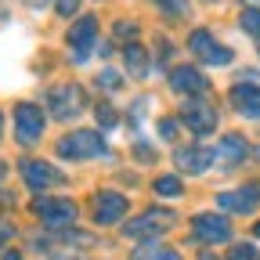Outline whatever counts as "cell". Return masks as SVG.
<instances>
[{
    "mask_svg": "<svg viewBox=\"0 0 260 260\" xmlns=\"http://www.w3.org/2000/svg\"><path fill=\"white\" fill-rule=\"evenodd\" d=\"M29 217L37 220V228L44 232H69V228L80 224V203L65 191H40L25 199Z\"/></svg>",
    "mask_w": 260,
    "mask_h": 260,
    "instance_id": "6da1fadb",
    "label": "cell"
},
{
    "mask_svg": "<svg viewBox=\"0 0 260 260\" xmlns=\"http://www.w3.org/2000/svg\"><path fill=\"white\" fill-rule=\"evenodd\" d=\"M51 152L61 162H94V159H109L112 145L98 126H73V130H65L61 138H54Z\"/></svg>",
    "mask_w": 260,
    "mask_h": 260,
    "instance_id": "7a4b0ae2",
    "label": "cell"
},
{
    "mask_svg": "<svg viewBox=\"0 0 260 260\" xmlns=\"http://www.w3.org/2000/svg\"><path fill=\"white\" fill-rule=\"evenodd\" d=\"M47 112L40 102H32V98H18L8 112V130H11V141L15 148L22 152H32L44 138H47Z\"/></svg>",
    "mask_w": 260,
    "mask_h": 260,
    "instance_id": "3957f363",
    "label": "cell"
},
{
    "mask_svg": "<svg viewBox=\"0 0 260 260\" xmlns=\"http://www.w3.org/2000/svg\"><path fill=\"white\" fill-rule=\"evenodd\" d=\"M44 112H47V119H58V123H73V119H80L87 109H90V94H87V87L83 83H76V80H54L47 90H44Z\"/></svg>",
    "mask_w": 260,
    "mask_h": 260,
    "instance_id": "277c9868",
    "label": "cell"
},
{
    "mask_svg": "<svg viewBox=\"0 0 260 260\" xmlns=\"http://www.w3.org/2000/svg\"><path fill=\"white\" fill-rule=\"evenodd\" d=\"M15 177L22 181V188L29 195H40V191H54L61 184H69V177H65V170L58 167V162L44 159V155H32V152H22L15 162Z\"/></svg>",
    "mask_w": 260,
    "mask_h": 260,
    "instance_id": "5b68a950",
    "label": "cell"
},
{
    "mask_svg": "<svg viewBox=\"0 0 260 260\" xmlns=\"http://www.w3.org/2000/svg\"><path fill=\"white\" fill-rule=\"evenodd\" d=\"M98 37H102V18H98L94 11L76 15L69 25H65V32H61L65 47H69V58L76 65L80 61H90V54L98 51Z\"/></svg>",
    "mask_w": 260,
    "mask_h": 260,
    "instance_id": "8992f818",
    "label": "cell"
},
{
    "mask_svg": "<svg viewBox=\"0 0 260 260\" xmlns=\"http://www.w3.org/2000/svg\"><path fill=\"white\" fill-rule=\"evenodd\" d=\"M87 210H90V224L94 228H119L130 217V199L119 188H98L87 199Z\"/></svg>",
    "mask_w": 260,
    "mask_h": 260,
    "instance_id": "52a82bcc",
    "label": "cell"
},
{
    "mask_svg": "<svg viewBox=\"0 0 260 260\" xmlns=\"http://www.w3.org/2000/svg\"><path fill=\"white\" fill-rule=\"evenodd\" d=\"M177 224V213L170 210V206H148V210H141L138 217H130V220H123L119 224V232L126 235V239H159V235H167L170 228Z\"/></svg>",
    "mask_w": 260,
    "mask_h": 260,
    "instance_id": "ba28073f",
    "label": "cell"
},
{
    "mask_svg": "<svg viewBox=\"0 0 260 260\" xmlns=\"http://www.w3.org/2000/svg\"><path fill=\"white\" fill-rule=\"evenodd\" d=\"M184 47H188L195 58H199L206 69H224V65H232V61H235V51L228 47V44H220L213 32H210V29H203V25L188 32Z\"/></svg>",
    "mask_w": 260,
    "mask_h": 260,
    "instance_id": "9c48e42d",
    "label": "cell"
},
{
    "mask_svg": "<svg viewBox=\"0 0 260 260\" xmlns=\"http://www.w3.org/2000/svg\"><path fill=\"white\" fill-rule=\"evenodd\" d=\"M177 119H181V126L191 130L195 138H206V134H213V130L220 126V112H217V105L210 102V98H184L181 109H177Z\"/></svg>",
    "mask_w": 260,
    "mask_h": 260,
    "instance_id": "30bf717a",
    "label": "cell"
},
{
    "mask_svg": "<svg viewBox=\"0 0 260 260\" xmlns=\"http://www.w3.org/2000/svg\"><path fill=\"white\" fill-rule=\"evenodd\" d=\"M167 83L177 98H206L210 94V76L199 65H170L167 69Z\"/></svg>",
    "mask_w": 260,
    "mask_h": 260,
    "instance_id": "8fae6325",
    "label": "cell"
},
{
    "mask_svg": "<svg viewBox=\"0 0 260 260\" xmlns=\"http://www.w3.org/2000/svg\"><path fill=\"white\" fill-rule=\"evenodd\" d=\"M232 220L228 213H195L191 217V239L203 242V246H224L232 242Z\"/></svg>",
    "mask_w": 260,
    "mask_h": 260,
    "instance_id": "7c38bea8",
    "label": "cell"
},
{
    "mask_svg": "<svg viewBox=\"0 0 260 260\" xmlns=\"http://www.w3.org/2000/svg\"><path fill=\"white\" fill-rule=\"evenodd\" d=\"M174 170L184 177H203L213 170V148L206 145H174Z\"/></svg>",
    "mask_w": 260,
    "mask_h": 260,
    "instance_id": "4fadbf2b",
    "label": "cell"
},
{
    "mask_svg": "<svg viewBox=\"0 0 260 260\" xmlns=\"http://www.w3.org/2000/svg\"><path fill=\"white\" fill-rule=\"evenodd\" d=\"M217 206L224 213H253L260 206V181H249L242 188H224L217 191Z\"/></svg>",
    "mask_w": 260,
    "mask_h": 260,
    "instance_id": "5bb4252c",
    "label": "cell"
},
{
    "mask_svg": "<svg viewBox=\"0 0 260 260\" xmlns=\"http://www.w3.org/2000/svg\"><path fill=\"white\" fill-rule=\"evenodd\" d=\"M119 58H123V76H130V80H152V51L141 44V40H134V44H123L119 47Z\"/></svg>",
    "mask_w": 260,
    "mask_h": 260,
    "instance_id": "9a60e30c",
    "label": "cell"
},
{
    "mask_svg": "<svg viewBox=\"0 0 260 260\" xmlns=\"http://www.w3.org/2000/svg\"><path fill=\"white\" fill-rule=\"evenodd\" d=\"M246 159H249V141H246L242 134H224V138L217 141V148H213V162H217V167H224V170L242 167Z\"/></svg>",
    "mask_w": 260,
    "mask_h": 260,
    "instance_id": "2e32d148",
    "label": "cell"
},
{
    "mask_svg": "<svg viewBox=\"0 0 260 260\" xmlns=\"http://www.w3.org/2000/svg\"><path fill=\"white\" fill-rule=\"evenodd\" d=\"M228 102H232V109L242 116V119H260V83H232V90H228Z\"/></svg>",
    "mask_w": 260,
    "mask_h": 260,
    "instance_id": "e0dca14e",
    "label": "cell"
},
{
    "mask_svg": "<svg viewBox=\"0 0 260 260\" xmlns=\"http://www.w3.org/2000/svg\"><path fill=\"white\" fill-rule=\"evenodd\" d=\"M152 191L155 199H181L184 195V177L174 170V174H155L152 177Z\"/></svg>",
    "mask_w": 260,
    "mask_h": 260,
    "instance_id": "ac0fdd59",
    "label": "cell"
},
{
    "mask_svg": "<svg viewBox=\"0 0 260 260\" xmlns=\"http://www.w3.org/2000/svg\"><path fill=\"white\" fill-rule=\"evenodd\" d=\"M152 8L167 22H191V0H152Z\"/></svg>",
    "mask_w": 260,
    "mask_h": 260,
    "instance_id": "d6986e66",
    "label": "cell"
},
{
    "mask_svg": "<svg viewBox=\"0 0 260 260\" xmlns=\"http://www.w3.org/2000/svg\"><path fill=\"white\" fill-rule=\"evenodd\" d=\"M155 134H159V141L177 145V138H181V119H177V112L159 116V119H155Z\"/></svg>",
    "mask_w": 260,
    "mask_h": 260,
    "instance_id": "ffe728a7",
    "label": "cell"
},
{
    "mask_svg": "<svg viewBox=\"0 0 260 260\" xmlns=\"http://www.w3.org/2000/svg\"><path fill=\"white\" fill-rule=\"evenodd\" d=\"M94 109V119H98V130H102V134H109L112 126H119V109H112V102H98V105H90Z\"/></svg>",
    "mask_w": 260,
    "mask_h": 260,
    "instance_id": "44dd1931",
    "label": "cell"
},
{
    "mask_svg": "<svg viewBox=\"0 0 260 260\" xmlns=\"http://www.w3.org/2000/svg\"><path fill=\"white\" fill-rule=\"evenodd\" d=\"M130 155H134L141 167H152V162H159V148H155L152 141H145V138H134V141H130Z\"/></svg>",
    "mask_w": 260,
    "mask_h": 260,
    "instance_id": "7402d4cb",
    "label": "cell"
},
{
    "mask_svg": "<svg viewBox=\"0 0 260 260\" xmlns=\"http://www.w3.org/2000/svg\"><path fill=\"white\" fill-rule=\"evenodd\" d=\"M18 235H22V228L15 224V217L0 210V253H4V249H11Z\"/></svg>",
    "mask_w": 260,
    "mask_h": 260,
    "instance_id": "603a6c76",
    "label": "cell"
},
{
    "mask_svg": "<svg viewBox=\"0 0 260 260\" xmlns=\"http://www.w3.org/2000/svg\"><path fill=\"white\" fill-rule=\"evenodd\" d=\"M112 37L123 40V44H134V40L141 37V22H134V18H116V22H112Z\"/></svg>",
    "mask_w": 260,
    "mask_h": 260,
    "instance_id": "cb8c5ba5",
    "label": "cell"
},
{
    "mask_svg": "<svg viewBox=\"0 0 260 260\" xmlns=\"http://www.w3.org/2000/svg\"><path fill=\"white\" fill-rule=\"evenodd\" d=\"M94 87H98V90H105V94H119V90H123V76L112 69V65H105V69L94 76Z\"/></svg>",
    "mask_w": 260,
    "mask_h": 260,
    "instance_id": "d4e9b609",
    "label": "cell"
},
{
    "mask_svg": "<svg viewBox=\"0 0 260 260\" xmlns=\"http://www.w3.org/2000/svg\"><path fill=\"white\" fill-rule=\"evenodd\" d=\"M239 25H242V32H246V37L260 40V8H242Z\"/></svg>",
    "mask_w": 260,
    "mask_h": 260,
    "instance_id": "484cf974",
    "label": "cell"
},
{
    "mask_svg": "<svg viewBox=\"0 0 260 260\" xmlns=\"http://www.w3.org/2000/svg\"><path fill=\"white\" fill-rule=\"evenodd\" d=\"M80 4H83V0H54L51 11H54L58 18H65V22H73V18L80 15Z\"/></svg>",
    "mask_w": 260,
    "mask_h": 260,
    "instance_id": "4316f807",
    "label": "cell"
},
{
    "mask_svg": "<svg viewBox=\"0 0 260 260\" xmlns=\"http://www.w3.org/2000/svg\"><path fill=\"white\" fill-rule=\"evenodd\" d=\"M228 260H260V249L249 246V242H235L232 249H228Z\"/></svg>",
    "mask_w": 260,
    "mask_h": 260,
    "instance_id": "83f0119b",
    "label": "cell"
},
{
    "mask_svg": "<svg viewBox=\"0 0 260 260\" xmlns=\"http://www.w3.org/2000/svg\"><path fill=\"white\" fill-rule=\"evenodd\" d=\"M148 260H184V256H181V249H174V246H162V242H159V246L152 249V256H148Z\"/></svg>",
    "mask_w": 260,
    "mask_h": 260,
    "instance_id": "f1b7e54d",
    "label": "cell"
},
{
    "mask_svg": "<svg viewBox=\"0 0 260 260\" xmlns=\"http://www.w3.org/2000/svg\"><path fill=\"white\" fill-rule=\"evenodd\" d=\"M15 174V167H11V159H4L0 155V188H8V177Z\"/></svg>",
    "mask_w": 260,
    "mask_h": 260,
    "instance_id": "f546056e",
    "label": "cell"
},
{
    "mask_svg": "<svg viewBox=\"0 0 260 260\" xmlns=\"http://www.w3.org/2000/svg\"><path fill=\"white\" fill-rule=\"evenodd\" d=\"M51 4H54V0H25V8H32V11H44Z\"/></svg>",
    "mask_w": 260,
    "mask_h": 260,
    "instance_id": "4dcf8cb0",
    "label": "cell"
},
{
    "mask_svg": "<svg viewBox=\"0 0 260 260\" xmlns=\"http://www.w3.org/2000/svg\"><path fill=\"white\" fill-rule=\"evenodd\" d=\"M51 260H90V256H80V253H51Z\"/></svg>",
    "mask_w": 260,
    "mask_h": 260,
    "instance_id": "1f68e13d",
    "label": "cell"
},
{
    "mask_svg": "<svg viewBox=\"0 0 260 260\" xmlns=\"http://www.w3.org/2000/svg\"><path fill=\"white\" fill-rule=\"evenodd\" d=\"M4 138H8V112L0 109V145H4Z\"/></svg>",
    "mask_w": 260,
    "mask_h": 260,
    "instance_id": "d6a6232c",
    "label": "cell"
},
{
    "mask_svg": "<svg viewBox=\"0 0 260 260\" xmlns=\"http://www.w3.org/2000/svg\"><path fill=\"white\" fill-rule=\"evenodd\" d=\"M242 4H246V8H260V0H242Z\"/></svg>",
    "mask_w": 260,
    "mask_h": 260,
    "instance_id": "836d02e7",
    "label": "cell"
},
{
    "mask_svg": "<svg viewBox=\"0 0 260 260\" xmlns=\"http://www.w3.org/2000/svg\"><path fill=\"white\" fill-rule=\"evenodd\" d=\"M253 239H260V220H256V224H253Z\"/></svg>",
    "mask_w": 260,
    "mask_h": 260,
    "instance_id": "e575fe53",
    "label": "cell"
},
{
    "mask_svg": "<svg viewBox=\"0 0 260 260\" xmlns=\"http://www.w3.org/2000/svg\"><path fill=\"white\" fill-rule=\"evenodd\" d=\"M203 4H217V0H203Z\"/></svg>",
    "mask_w": 260,
    "mask_h": 260,
    "instance_id": "d590c367",
    "label": "cell"
},
{
    "mask_svg": "<svg viewBox=\"0 0 260 260\" xmlns=\"http://www.w3.org/2000/svg\"><path fill=\"white\" fill-rule=\"evenodd\" d=\"M94 4H105V0H94Z\"/></svg>",
    "mask_w": 260,
    "mask_h": 260,
    "instance_id": "8d00e7d4",
    "label": "cell"
},
{
    "mask_svg": "<svg viewBox=\"0 0 260 260\" xmlns=\"http://www.w3.org/2000/svg\"><path fill=\"white\" fill-rule=\"evenodd\" d=\"M256 155H260V148H256Z\"/></svg>",
    "mask_w": 260,
    "mask_h": 260,
    "instance_id": "74e56055",
    "label": "cell"
}]
</instances>
